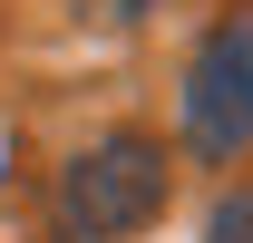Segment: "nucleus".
I'll return each instance as SVG.
<instances>
[{
    "label": "nucleus",
    "instance_id": "nucleus-1",
    "mask_svg": "<svg viewBox=\"0 0 253 243\" xmlns=\"http://www.w3.org/2000/svg\"><path fill=\"white\" fill-rule=\"evenodd\" d=\"M166 214V146L156 136H97L59 175V234L68 243H117Z\"/></svg>",
    "mask_w": 253,
    "mask_h": 243
},
{
    "label": "nucleus",
    "instance_id": "nucleus-2",
    "mask_svg": "<svg viewBox=\"0 0 253 243\" xmlns=\"http://www.w3.org/2000/svg\"><path fill=\"white\" fill-rule=\"evenodd\" d=\"M175 117H185V146L205 165H234L253 146V20H224L185 68V97H175Z\"/></svg>",
    "mask_w": 253,
    "mask_h": 243
},
{
    "label": "nucleus",
    "instance_id": "nucleus-3",
    "mask_svg": "<svg viewBox=\"0 0 253 243\" xmlns=\"http://www.w3.org/2000/svg\"><path fill=\"white\" fill-rule=\"evenodd\" d=\"M205 243H253V195H224L205 214Z\"/></svg>",
    "mask_w": 253,
    "mask_h": 243
},
{
    "label": "nucleus",
    "instance_id": "nucleus-4",
    "mask_svg": "<svg viewBox=\"0 0 253 243\" xmlns=\"http://www.w3.org/2000/svg\"><path fill=\"white\" fill-rule=\"evenodd\" d=\"M97 10H117V20H126V10H156V0H97Z\"/></svg>",
    "mask_w": 253,
    "mask_h": 243
}]
</instances>
